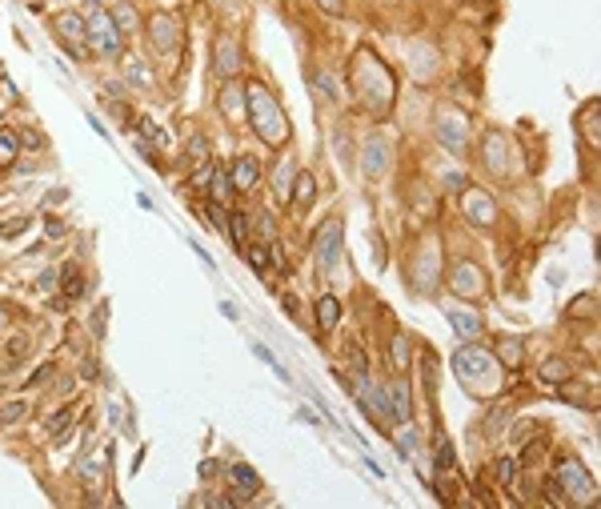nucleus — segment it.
I'll list each match as a JSON object with an SVG mask.
<instances>
[{
	"label": "nucleus",
	"instance_id": "29",
	"mask_svg": "<svg viewBox=\"0 0 601 509\" xmlns=\"http://www.w3.org/2000/svg\"><path fill=\"white\" fill-rule=\"evenodd\" d=\"M581 117H585V141L597 149V141H601V137H597V101L585 104V112H581Z\"/></svg>",
	"mask_w": 601,
	"mask_h": 509
},
{
	"label": "nucleus",
	"instance_id": "9",
	"mask_svg": "<svg viewBox=\"0 0 601 509\" xmlns=\"http://www.w3.org/2000/svg\"><path fill=\"white\" fill-rule=\"evenodd\" d=\"M449 289L457 297H481L485 293V273H481V265H473V261H457V265L449 269Z\"/></svg>",
	"mask_w": 601,
	"mask_h": 509
},
{
	"label": "nucleus",
	"instance_id": "28",
	"mask_svg": "<svg viewBox=\"0 0 601 509\" xmlns=\"http://www.w3.org/2000/svg\"><path fill=\"white\" fill-rule=\"evenodd\" d=\"M16 153H21L16 133H12V129H0V164H12V161H16Z\"/></svg>",
	"mask_w": 601,
	"mask_h": 509
},
{
	"label": "nucleus",
	"instance_id": "26",
	"mask_svg": "<svg viewBox=\"0 0 601 509\" xmlns=\"http://www.w3.org/2000/svg\"><path fill=\"white\" fill-rule=\"evenodd\" d=\"M141 133H144V144H149V149H164V144H169V133H164L153 117H141Z\"/></svg>",
	"mask_w": 601,
	"mask_h": 509
},
{
	"label": "nucleus",
	"instance_id": "46",
	"mask_svg": "<svg viewBox=\"0 0 601 509\" xmlns=\"http://www.w3.org/2000/svg\"><path fill=\"white\" fill-rule=\"evenodd\" d=\"M221 313L229 317V321H237V305H233V301H221Z\"/></svg>",
	"mask_w": 601,
	"mask_h": 509
},
{
	"label": "nucleus",
	"instance_id": "21",
	"mask_svg": "<svg viewBox=\"0 0 601 509\" xmlns=\"http://www.w3.org/2000/svg\"><path fill=\"white\" fill-rule=\"evenodd\" d=\"M389 393H393V417H397V425H409V417H413V405H409V385H405V381H397Z\"/></svg>",
	"mask_w": 601,
	"mask_h": 509
},
{
	"label": "nucleus",
	"instance_id": "34",
	"mask_svg": "<svg viewBox=\"0 0 601 509\" xmlns=\"http://www.w3.org/2000/svg\"><path fill=\"white\" fill-rule=\"evenodd\" d=\"M393 365H397V369H409V337H405V333L393 337Z\"/></svg>",
	"mask_w": 601,
	"mask_h": 509
},
{
	"label": "nucleus",
	"instance_id": "20",
	"mask_svg": "<svg viewBox=\"0 0 601 509\" xmlns=\"http://www.w3.org/2000/svg\"><path fill=\"white\" fill-rule=\"evenodd\" d=\"M313 193H317V181H313V173H297V181H293V204L297 209H309L313 204Z\"/></svg>",
	"mask_w": 601,
	"mask_h": 509
},
{
	"label": "nucleus",
	"instance_id": "39",
	"mask_svg": "<svg viewBox=\"0 0 601 509\" xmlns=\"http://www.w3.org/2000/svg\"><path fill=\"white\" fill-rule=\"evenodd\" d=\"M437 469H453V445L445 438H437Z\"/></svg>",
	"mask_w": 601,
	"mask_h": 509
},
{
	"label": "nucleus",
	"instance_id": "38",
	"mask_svg": "<svg viewBox=\"0 0 601 509\" xmlns=\"http://www.w3.org/2000/svg\"><path fill=\"white\" fill-rule=\"evenodd\" d=\"M21 417H24V401H9V405H0V425L21 421Z\"/></svg>",
	"mask_w": 601,
	"mask_h": 509
},
{
	"label": "nucleus",
	"instance_id": "35",
	"mask_svg": "<svg viewBox=\"0 0 601 509\" xmlns=\"http://www.w3.org/2000/svg\"><path fill=\"white\" fill-rule=\"evenodd\" d=\"M112 21H116V29H121V36H124V32H133V29H136V12L124 4V9L112 12Z\"/></svg>",
	"mask_w": 601,
	"mask_h": 509
},
{
	"label": "nucleus",
	"instance_id": "5",
	"mask_svg": "<svg viewBox=\"0 0 601 509\" xmlns=\"http://www.w3.org/2000/svg\"><path fill=\"white\" fill-rule=\"evenodd\" d=\"M84 24H89V44H92V49L104 52V56H121L124 36H121V29H116V21H112V12L96 9Z\"/></svg>",
	"mask_w": 601,
	"mask_h": 509
},
{
	"label": "nucleus",
	"instance_id": "11",
	"mask_svg": "<svg viewBox=\"0 0 601 509\" xmlns=\"http://www.w3.org/2000/svg\"><path fill=\"white\" fill-rule=\"evenodd\" d=\"M461 209H465V217L473 224H493V221H497V204H493L490 193H481V189H465Z\"/></svg>",
	"mask_w": 601,
	"mask_h": 509
},
{
	"label": "nucleus",
	"instance_id": "42",
	"mask_svg": "<svg viewBox=\"0 0 601 509\" xmlns=\"http://www.w3.org/2000/svg\"><path fill=\"white\" fill-rule=\"evenodd\" d=\"M269 261H273L277 269H289V257H285V249H281V241H269Z\"/></svg>",
	"mask_w": 601,
	"mask_h": 509
},
{
	"label": "nucleus",
	"instance_id": "41",
	"mask_svg": "<svg viewBox=\"0 0 601 509\" xmlns=\"http://www.w3.org/2000/svg\"><path fill=\"white\" fill-rule=\"evenodd\" d=\"M209 217H213V229H217V233H229V213H224V209H221V204H213V209H209Z\"/></svg>",
	"mask_w": 601,
	"mask_h": 509
},
{
	"label": "nucleus",
	"instance_id": "13",
	"mask_svg": "<svg viewBox=\"0 0 601 509\" xmlns=\"http://www.w3.org/2000/svg\"><path fill=\"white\" fill-rule=\"evenodd\" d=\"M217 72H221L224 81H233L237 72H241V49H237L233 36H221V41H217Z\"/></svg>",
	"mask_w": 601,
	"mask_h": 509
},
{
	"label": "nucleus",
	"instance_id": "27",
	"mask_svg": "<svg viewBox=\"0 0 601 509\" xmlns=\"http://www.w3.org/2000/svg\"><path fill=\"white\" fill-rule=\"evenodd\" d=\"M229 237H233V244L245 253V244H249V217L245 213H229Z\"/></svg>",
	"mask_w": 601,
	"mask_h": 509
},
{
	"label": "nucleus",
	"instance_id": "33",
	"mask_svg": "<svg viewBox=\"0 0 601 509\" xmlns=\"http://www.w3.org/2000/svg\"><path fill=\"white\" fill-rule=\"evenodd\" d=\"M245 257H249V269L265 273V265H269V249H261V244H245Z\"/></svg>",
	"mask_w": 601,
	"mask_h": 509
},
{
	"label": "nucleus",
	"instance_id": "36",
	"mask_svg": "<svg viewBox=\"0 0 601 509\" xmlns=\"http://www.w3.org/2000/svg\"><path fill=\"white\" fill-rule=\"evenodd\" d=\"M497 481H501V485H513V481H517V461H513V458H501L497 461Z\"/></svg>",
	"mask_w": 601,
	"mask_h": 509
},
{
	"label": "nucleus",
	"instance_id": "40",
	"mask_svg": "<svg viewBox=\"0 0 601 509\" xmlns=\"http://www.w3.org/2000/svg\"><path fill=\"white\" fill-rule=\"evenodd\" d=\"M69 425H72V413H56V417L49 421V433L52 438H61V433H69Z\"/></svg>",
	"mask_w": 601,
	"mask_h": 509
},
{
	"label": "nucleus",
	"instance_id": "10",
	"mask_svg": "<svg viewBox=\"0 0 601 509\" xmlns=\"http://www.w3.org/2000/svg\"><path fill=\"white\" fill-rule=\"evenodd\" d=\"M465 117H461L457 109H445L437 117V137H441V144L445 149H453V153H465Z\"/></svg>",
	"mask_w": 601,
	"mask_h": 509
},
{
	"label": "nucleus",
	"instance_id": "1",
	"mask_svg": "<svg viewBox=\"0 0 601 509\" xmlns=\"http://www.w3.org/2000/svg\"><path fill=\"white\" fill-rule=\"evenodd\" d=\"M245 109H249V121H253L257 137L265 144H273V149H281V144L289 141V117L285 109L277 104V97L265 89V84H245Z\"/></svg>",
	"mask_w": 601,
	"mask_h": 509
},
{
	"label": "nucleus",
	"instance_id": "15",
	"mask_svg": "<svg viewBox=\"0 0 601 509\" xmlns=\"http://www.w3.org/2000/svg\"><path fill=\"white\" fill-rule=\"evenodd\" d=\"M449 325L457 329L461 341H473V337H481V317L469 313V309H449Z\"/></svg>",
	"mask_w": 601,
	"mask_h": 509
},
{
	"label": "nucleus",
	"instance_id": "2",
	"mask_svg": "<svg viewBox=\"0 0 601 509\" xmlns=\"http://www.w3.org/2000/svg\"><path fill=\"white\" fill-rule=\"evenodd\" d=\"M353 89H357L361 104H365L373 117H381V112L393 109V92H397L393 72H389L373 52H361V61H357V69H353Z\"/></svg>",
	"mask_w": 601,
	"mask_h": 509
},
{
	"label": "nucleus",
	"instance_id": "16",
	"mask_svg": "<svg viewBox=\"0 0 601 509\" xmlns=\"http://www.w3.org/2000/svg\"><path fill=\"white\" fill-rule=\"evenodd\" d=\"M385 164H389V144H385V137H373V141L365 144V173L381 177L385 173Z\"/></svg>",
	"mask_w": 601,
	"mask_h": 509
},
{
	"label": "nucleus",
	"instance_id": "3",
	"mask_svg": "<svg viewBox=\"0 0 601 509\" xmlns=\"http://www.w3.org/2000/svg\"><path fill=\"white\" fill-rule=\"evenodd\" d=\"M453 369H457V377L465 381L469 393H497L501 389V365L497 357L485 353L481 345H473V341H465V345L453 353Z\"/></svg>",
	"mask_w": 601,
	"mask_h": 509
},
{
	"label": "nucleus",
	"instance_id": "24",
	"mask_svg": "<svg viewBox=\"0 0 601 509\" xmlns=\"http://www.w3.org/2000/svg\"><path fill=\"white\" fill-rule=\"evenodd\" d=\"M61 289H64V297H69V301L84 297V277H81V269H76V265H64V273H61Z\"/></svg>",
	"mask_w": 601,
	"mask_h": 509
},
{
	"label": "nucleus",
	"instance_id": "19",
	"mask_svg": "<svg viewBox=\"0 0 601 509\" xmlns=\"http://www.w3.org/2000/svg\"><path fill=\"white\" fill-rule=\"evenodd\" d=\"M209 193H213V204H229L237 193L233 177L224 173V169H213V177H209Z\"/></svg>",
	"mask_w": 601,
	"mask_h": 509
},
{
	"label": "nucleus",
	"instance_id": "43",
	"mask_svg": "<svg viewBox=\"0 0 601 509\" xmlns=\"http://www.w3.org/2000/svg\"><path fill=\"white\" fill-rule=\"evenodd\" d=\"M129 76H133L136 84H144V89H149V84H153V76H149V72H144V64H141V61H133V64H129Z\"/></svg>",
	"mask_w": 601,
	"mask_h": 509
},
{
	"label": "nucleus",
	"instance_id": "25",
	"mask_svg": "<svg viewBox=\"0 0 601 509\" xmlns=\"http://www.w3.org/2000/svg\"><path fill=\"white\" fill-rule=\"evenodd\" d=\"M521 353H525V345H521L517 337H501V341H497V361H505V365L517 369L521 365Z\"/></svg>",
	"mask_w": 601,
	"mask_h": 509
},
{
	"label": "nucleus",
	"instance_id": "6",
	"mask_svg": "<svg viewBox=\"0 0 601 509\" xmlns=\"http://www.w3.org/2000/svg\"><path fill=\"white\" fill-rule=\"evenodd\" d=\"M52 32H56V41H61L76 61L89 56V24H84L76 12H61V16L52 21Z\"/></svg>",
	"mask_w": 601,
	"mask_h": 509
},
{
	"label": "nucleus",
	"instance_id": "31",
	"mask_svg": "<svg viewBox=\"0 0 601 509\" xmlns=\"http://www.w3.org/2000/svg\"><path fill=\"white\" fill-rule=\"evenodd\" d=\"M253 353H257V357H261V361H265V365H269V369H273V373H277V377H281V381H289L285 365H281V361H277V357H273V349H269V345H253Z\"/></svg>",
	"mask_w": 601,
	"mask_h": 509
},
{
	"label": "nucleus",
	"instance_id": "18",
	"mask_svg": "<svg viewBox=\"0 0 601 509\" xmlns=\"http://www.w3.org/2000/svg\"><path fill=\"white\" fill-rule=\"evenodd\" d=\"M337 321H341V301L333 293H321L317 297V325L329 333V329H337Z\"/></svg>",
	"mask_w": 601,
	"mask_h": 509
},
{
	"label": "nucleus",
	"instance_id": "37",
	"mask_svg": "<svg viewBox=\"0 0 601 509\" xmlns=\"http://www.w3.org/2000/svg\"><path fill=\"white\" fill-rule=\"evenodd\" d=\"M29 217H12V221L9 224H0V237H4V241H12V237H21L24 233V229H29Z\"/></svg>",
	"mask_w": 601,
	"mask_h": 509
},
{
	"label": "nucleus",
	"instance_id": "32",
	"mask_svg": "<svg viewBox=\"0 0 601 509\" xmlns=\"http://www.w3.org/2000/svg\"><path fill=\"white\" fill-rule=\"evenodd\" d=\"M189 161H193V164H209V141H204L201 133L189 141Z\"/></svg>",
	"mask_w": 601,
	"mask_h": 509
},
{
	"label": "nucleus",
	"instance_id": "47",
	"mask_svg": "<svg viewBox=\"0 0 601 509\" xmlns=\"http://www.w3.org/2000/svg\"><path fill=\"white\" fill-rule=\"evenodd\" d=\"M56 285V273H41V289H52Z\"/></svg>",
	"mask_w": 601,
	"mask_h": 509
},
{
	"label": "nucleus",
	"instance_id": "30",
	"mask_svg": "<svg viewBox=\"0 0 601 509\" xmlns=\"http://www.w3.org/2000/svg\"><path fill=\"white\" fill-rule=\"evenodd\" d=\"M241 101H245V89H237V84H229L221 97V109H229L233 117H241Z\"/></svg>",
	"mask_w": 601,
	"mask_h": 509
},
{
	"label": "nucleus",
	"instance_id": "4",
	"mask_svg": "<svg viewBox=\"0 0 601 509\" xmlns=\"http://www.w3.org/2000/svg\"><path fill=\"white\" fill-rule=\"evenodd\" d=\"M553 485L561 489V498L565 501H590L593 498V481L590 473H585V465H581L577 458H561L557 469H553Z\"/></svg>",
	"mask_w": 601,
	"mask_h": 509
},
{
	"label": "nucleus",
	"instance_id": "48",
	"mask_svg": "<svg viewBox=\"0 0 601 509\" xmlns=\"http://www.w3.org/2000/svg\"><path fill=\"white\" fill-rule=\"evenodd\" d=\"M4 321H9V317H4V309H0V329H4Z\"/></svg>",
	"mask_w": 601,
	"mask_h": 509
},
{
	"label": "nucleus",
	"instance_id": "45",
	"mask_svg": "<svg viewBox=\"0 0 601 509\" xmlns=\"http://www.w3.org/2000/svg\"><path fill=\"white\" fill-rule=\"evenodd\" d=\"M49 237H52V241H56V237H64V224L56 221V217H52V221H49Z\"/></svg>",
	"mask_w": 601,
	"mask_h": 509
},
{
	"label": "nucleus",
	"instance_id": "17",
	"mask_svg": "<svg viewBox=\"0 0 601 509\" xmlns=\"http://www.w3.org/2000/svg\"><path fill=\"white\" fill-rule=\"evenodd\" d=\"M485 164H490L497 177L510 173V164H505V137H501V133H490V137H485Z\"/></svg>",
	"mask_w": 601,
	"mask_h": 509
},
{
	"label": "nucleus",
	"instance_id": "8",
	"mask_svg": "<svg viewBox=\"0 0 601 509\" xmlns=\"http://www.w3.org/2000/svg\"><path fill=\"white\" fill-rule=\"evenodd\" d=\"M149 41H153V49L161 52H177L181 49V21H177L173 12H153L149 16Z\"/></svg>",
	"mask_w": 601,
	"mask_h": 509
},
{
	"label": "nucleus",
	"instance_id": "23",
	"mask_svg": "<svg viewBox=\"0 0 601 509\" xmlns=\"http://www.w3.org/2000/svg\"><path fill=\"white\" fill-rule=\"evenodd\" d=\"M570 377H573V369H570V361H561V357H550V361L541 365V381L561 385V381H570Z\"/></svg>",
	"mask_w": 601,
	"mask_h": 509
},
{
	"label": "nucleus",
	"instance_id": "12",
	"mask_svg": "<svg viewBox=\"0 0 601 509\" xmlns=\"http://www.w3.org/2000/svg\"><path fill=\"white\" fill-rule=\"evenodd\" d=\"M229 478H233V501L237 505H245L249 498H257V489H261V478H257V469L245 465V461H237L233 469H229Z\"/></svg>",
	"mask_w": 601,
	"mask_h": 509
},
{
	"label": "nucleus",
	"instance_id": "14",
	"mask_svg": "<svg viewBox=\"0 0 601 509\" xmlns=\"http://www.w3.org/2000/svg\"><path fill=\"white\" fill-rule=\"evenodd\" d=\"M233 184H237V193H253L257 189V181H261V164L253 161V157H237V164H233Z\"/></svg>",
	"mask_w": 601,
	"mask_h": 509
},
{
	"label": "nucleus",
	"instance_id": "7",
	"mask_svg": "<svg viewBox=\"0 0 601 509\" xmlns=\"http://www.w3.org/2000/svg\"><path fill=\"white\" fill-rule=\"evenodd\" d=\"M341 249H345V224H341V217H329V221L321 224V233H317V265L325 269V273L337 269Z\"/></svg>",
	"mask_w": 601,
	"mask_h": 509
},
{
	"label": "nucleus",
	"instance_id": "22",
	"mask_svg": "<svg viewBox=\"0 0 601 509\" xmlns=\"http://www.w3.org/2000/svg\"><path fill=\"white\" fill-rule=\"evenodd\" d=\"M293 181H297V173H293V161H281V164H277V177H273L277 201H289V193H293Z\"/></svg>",
	"mask_w": 601,
	"mask_h": 509
},
{
	"label": "nucleus",
	"instance_id": "44",
	"mask_svg": "<svg viewBox=\"0 0 601 509\" xmlns=\"http://www.w3.org/2000/svg\"><path fill=\"white\" fill-rule=\"evenodd\" d=\"M317 9H325L329 16H345V0H317Z\"/></svg>",
	"mask_w": 601,
	"mask_h": 509
}]
</instances>
